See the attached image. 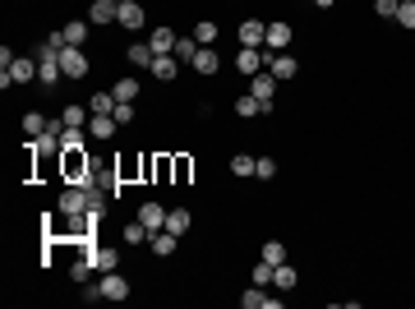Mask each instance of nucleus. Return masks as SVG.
<instances>
[{"label": "nucleus", "instance_id": "obj_39", "mask_svg": "<svg viewBox=\"0 0 415 309\" xmlns=\"http://www.w3.org/2000/svg\"><path fill=\"white\" fill-rule=\"evenodd\" d=\"M254 287H273V263H268V259L254 263Z\"/></svg>", "mask_w": 415, "mask_h": 309}, {"label": "nucleus", "instance_id": "obj_8", "mask_svg": "<svg viewBox=\"0 0 415 309\" xmlns=\"http://www.w3.org/2000/svg\"><path fill=\"white\" fill-rule=\"evenodd\" d=\"M250 97H259L263 107L273 111V97H277V78L268 74V69H263V74H254V78H250Z\"/></svg>", "mask_w": 415, "mask_h": 309}, {"label": "nucleus", "instance_id": "obj_28", "mask_svg": "<svg viewBox=\"0 0 415 309\" xmlns=\"http://www.w3.org/2000/svg\"><path fill=\"white\" fill-rule=\"evenodd\" d=\"M254 166H259V157H250V153H236V157H231V176L250 180V176H254Z\"/></svg>", "mask_w": 415, "mask_h": 309}, {"label": "nucleus", "instance_id": "obj_31", "mask_svg": "<svg viewBox=\"0 0 415 309\" xmlns=\"http://www.w3.org/2000/svg\"><path fill=\"white\" fill-rule=\"evenodd\" d=\"M60 33H65V42H69V46H83V42H88V23H83V19H74V23H65Z\"/></svg>", "mask_w": 415, "mask_h": 309}, {"label": "nucleus", "instance_id": "obj_38", "mask_svg": "<svg viewBox=\"0 0 415 309\" xmlns=\"http://www.w3.org/2000/svg\"><path fill=\"white\" fill-rule=\"evenodd\" d=\"M263 259H268L273 268H277V263H286V245H282V240H268V245H263Z\"/></svg>", "mask_w": 415, "mask_h": 309}, {"label": "nucleus", "instance_id": "obj_12", "mask_svg": "<svg viewBox=\"0 0 415 309\" xmlns=\"http://www.w3.org/2000/svg\"><path fill=\"white\" fill-rule=\"evenodd\" d=\"M148 245H153V254H157V259H171L175 249H180V235L162 226V231H153V235H148Z\"/></svg>", "mask_w": 415, "mask_h": 309}, {"label": "nucleus", "instance_id": "obj_16", "mask_svg": "<svg viewBox=\"0 0 415 309\" xmlns=\"http://www.w3.org/2000/svg\"><path fill=\"white\" fill-rule=\"evenodd\" d=\"M116 14H121L116 0H93L88 5V23H116Z\"/></svg>", "mask_w": 415, "mask_h": 309}, {"label": "nucleus", "instance_id": "obj_44", "mask_svg": "<svg viewBox=\"0 0 415 309\" xmlns=\"http://www.w3.org/2000/svg\"><path fill=\"white\" fill-rule=\"evenodd\" d=\"M116 5H121V0H116Z\"/></svg>", "mask_w": 415, "mask_h": 309}, {"label": "nucleus", "instance_id": "obj_26", "mask_svg": "<svg viewBox=\"0 0 415 309\" xmlns=\"http://www.w3.org/2000/svg\"><path fill=\"white\" fill-rule=\"evenodd\" d=\"M111 92H116V102H139V78H134V74H121Z\"/></svg>", "mask_w": 415, "mask_h": 309}, {"label": "nucleus", "instance_id": "obj_24", "mask_svg": "<svg viewBox=\"0 0 415 309\" xmlns=\"http://www.w3.org/2000/svg\"><path fill=\"white\" fill-rule=\"evenodd\" d=\"M93 263H97V273H116V268H121V249L102 245V249H93Z\"/></svg>", "mask_w": 415, "mask_h": 309}, {"label": "nucleus", "instance_id": "obj_32", "mask_svg": "<svg viewBox=\"0 0 415 309\" xmlns=\"http://www.w3.org/2000/svg\"><path fill=\"white\" fill-rule=\"evenodd\" d=\"M194 51H198V42H194V37H180V42H175V60H180V65H194Z\"/></svg>", "mask_w": 415, "mask_h": 309}, {"label": "nucleus", "instance_id": "obj_5", "mask_svg": "<svg viewBox=\"0 0 415 309\" xmlns=\"http://www.w3.org/2000/svg\"><path fill=\"white\" fill-rule=\"evenodd\" d=\"M88 185H65V194H60V217H79V212H88Z\"/></svg>", "mask_w": 415, "mask_h": 309}, {"label": "nucleus", "instance_id": "obj_6", "mask_svg": "<svg viewBox=\"0 0 415 309\" xmlns=\"http://www.w3.org/2000/svg\"><path fill=\"white\" fill-rule=\"evenodd\" d=\"M60 69H65V78H83V74H88L83 46H60Z\"/></svg>", "mask_w": 415, "mask_h": 309}, {"label": "nucleus", "instance_id": "obj_10", "mask_svg": "<svg viewBox=\"0 0 415 309\" xmlns=\"http://www.w3.org/2000/svg\"><path fill=\"white\" fill-rule=\"evenodd\" d=\"M236 37H240V46H268V23L263 19H245Z\"/></svg>", "mask_w": 415, "mask_h": 309}, {"label": "nucleus", "instance_id": "obj_4", "mask_svg": "<svg viewBox=\"0 0 415 309\" xmlns=\"http://www.w3.org/2000/svg\"><path fill=\"white\" fill-rule=\"evenodd\" d=\"M37 78V60H28V55H14V65L0 74V88H10V83H33Z\"/></svg>", "mask_w": 415, "mask_h": 309}, {"label": "nucleus", "instance_id": "obj_13", "mask_svg": "<svg viewBox=\"0 0 415 309\" xmlns=\"http://www.w3.org/2000/svg\"><path fill=\"white\" fill-rule=\"evenodd\" d=\"M291 37H295V33H291V23H282V19L268 23V46H263V51H273V55H277V51H286V46H291Z\"/></svg>", "mask_w": 415, "mask_h": 309}, {"label": "nucleus", "instance_id": "obj_33", "mask_svg": "<svg viewBox=\"0 0 415 309\" xmlns=\"http://www.w3.org/2000/svg\"><path fill=\"white\" fill-rule=\"evenodd\" d=\"M88 111H93V116H97V111H116V92H93V97H88Z\"/></svg>", "mask_w": 415, "mask_h": 309}, {"label": "nucleus", "instance_id": "obj_1", "mask_svg": "<svg viewBox=\"0 0 415 309\" xmlns=\"http://www.w3.org/2000/svg\"><path fill=\"white\" fill-rule=\"evenodd\" d=\"M60 162H65V180H69V185H93V157H88L83 148L60 153Z\"/></svg>", "mask_w": 415, "mask_h": 309}, {"label": "nucleus", "instance_id": "obj_29", "mask_svg": "<svg viewBox=\"0 0 415 309\" xmlns=\"http://www.w3.org/2000/svg\"><path fill=\"white\" fill-rule=\"evenodd\" d=\"M148 235H153V231H148V226H143V221L134 217V221H125V231H121V240H125V245H143V240H148Z\"/></svg>", "mask_w": 415, "mask_h": 309}, {"label": "nucleus", "instance_id": "obj_30", "mask_svg": "<svg viewBox=\"0 0 415 309\" xmlns=\"http://www.w3.org/2000/svg\"><path fill=\"white\" fill-rule=\"evenodd\" d=\"M171 176H175V185H189V176H194V162H189L185 153L171 157Z\"/></svg>", "mask_w": 415, "mask_h": 309}, {"label": "nucleus", "instance_id": "obj_25", "mask_svg": "<svg viewBox=\"0 0 415 309\" xmlns=\"http://www.w3.org/2000/svg\"><path fill=\"white\" fill-rule=\"evenodd\" d=\"M153 60H157V51H153L148 42H134V46H130V65H134V69H153Z\"/></svg>", "mask_w": 415, "mask_h": 309}, {"label": "nucleus", "instance_id": "obj_27", "mask_svg": "<svg viewBox=\"0 0 415 309\" xmlns=\"http://www.w3.org/2000/svg\"><path fill=\"white\" fill-rule=\"evenodd\" d=\"M295 282H300V273H295L291 263H277L273 268V287L277 291H295Z\"/></svg>", "mask_w": 415, "mask_h": 309}, {"label": "nucleus", "instance_id": "obj_23", "mask_svg": "<svg viewBox=\"0 0 415 309\" xmlns=\"http://www.w3.org/2000/svg\"><path fill=\"white\" fill-rule=\"evenodd\" d=\"M231 111H236L240 121H254V116H263L268 107H263L259 97H250V92H245V97H236V102H231Z\"/></svg>", "mask_w": 415, "mask_h": 309}, {"label": "nucleus", "instance_id": "obj_2", "mask_svg": "<svg viewBox=\"0 0 415 309\" xmlns=\"http://www.w3.org/2000/svg\"><path fill=\"white\" fill-rule=\"evenodd\" d=\"M60 78H65V69H60V51L42 46V51H37V83H42V88H55Z\"/></svg>", "mask_w": 415, "mask_h": 309}, {"label": "nucleus", "instance_id": "obj_35", "mask_svg": "<svg viewBox=\"0 0 415 309\" xmlns=\"http://www.w3.org/2000/svg\"><path fill=\"white\" fill-rule=\"evenodd\" d=\"M83 116H93V111H83V107H60V125H74V130H83Z\"/></svg>", "mask_w": 415, "mask_h": 309}, {"label": "nucleus", "instance_id": "obj_14", "mask_svg": "<svg viewBox=\"0 0 415 309\" xmlns=\"http://www.w3.org/2000/svg\"><path fill=\"white\" fill-rule=\"evenodd\" d=\"M189 69H194V74H217V69H222V55L212 51V46H198V51H194V65H189Z\"/></svg>", "mask_w": 415, "mask_h": 309}, {"label": "nucleus", "instance_id": "obj_42", "mask_svg": "<svg viewBox=\"0 0 415 309\" xmlns=\"http://www.w3.org/2000/svg\"><path fill=\"white\" fill-rule=\"evenodd\" d=\"M111 116H116V125H130V121H134V102H116V111H111Z\"/></svg>", "mask_w": 415, "mask_h": 309}, {"label": "nucleus", "instance_id": "obj_7", "mask_svg": "<svg viewBox=\"0 0 415 309\" xmlns=\"http://www.w3.org/2000/svg\"><path fill=\"white\" fill-rule=\"evenodd\" d=\"M268 74H273L277 83H286V78L300 74V65H295V55H291V51H277V55H268Z\"/></svg>", "mask_w": 415, "mask_h": 309}, {"label": "nucleus", "instance_id": "obj_17", "mask_svg": "<svg viewBox=\"0 0 415 309\" xmlns=\"http://www.w3.org/2000/svg\"><path fill=\"white\" fill-rule=\"evenodd\" d=\"M166 212H171V208H162V203H143V208H139V221L148 226V231H162V226H166Z\"/></svg>", "mask_w": 415, "mask_h": 309}, {"label": "nucleus", "instance_id": "obj_43", "mask_svg": "<svg viewBox=\"0 0 415 309\" xmlns=\"http://www.w3.org/2000/svg\"><path fill=\"white\" fill-rule=\"evenodd\" d=\"M314 5H318V10H332V5H337V0H314Z\"/></svg>", "mask_w": 415, "mask_h": 309}, {"label": "nucleus", "instance_id": "obj_36", "mask_svg": "<svg viewBox=\"0 0 415 309\" xmlns=\"http://www.w3.org/2000/svg\"><path fill=\"white\" fill-rule=\"evenodd\" d=\"M69 148H83V130H74V125L60 130V153H69Z\"/></svg>", "mask_w": 415, "mask_h": 309}, {"label": "nucleus", "instance_id": "obj_19", "mask_svg": "<svg viewBox=\"0 0 415 309\" xmlns=\"http://www.w3.org/2000/svg\"><path fill=\"white\" fill-rule=\"evenodd\" d=\"M175 42H180V37H175L171 28H153V33H148V46H153L157 55H171V51H175Z\"/></svg>", "mask_w": 415, "mask_h": 309}, {"label": "nucleus", "instance_id": "obj_9", "mask_svg": "<svg viewBox=\"0 0 415 309\" xmlns=\"http://www.w3.org/2000/svg\"><path fill=\"white\" fill-rule=\"evenodd\" d=\"M116 23H121V28H130V33H139L143 23H148V14H143L139 0H121V14H116Z\"/></svg>", "mask_w": 415, "mask_h": 309}, {"label": "nucleus", "instance_id": "obj_22", "mask_svg": "<svg viewBox=\"0 0 415 309\" xmlns=\"http://www.w3.org/2000/svg\"><path fill=\"white\" fill-rule=\"evenodd\" d=\"M148 74H157L162 83H171V78H180V60H175V55H157Z\"/></svg>", "mask_w": 415, "mask_h": 309}, {"label": "nucleus", "instance_id": "obj_15", "mask_svg": "<svg viewBox=\"0 0 415 309\" xmlns=\"http://www.w3.org/2000/svg\"><path fill=\"white\" fill-rule=\"evenodd\" d=\"M240 305H245V309H277L282 300H277V296H268V287H250V291L240 296Z\"/></svg>", "mask_w": 415, "mask_h": 309}, {"label": "nucleus", "instance_id": "obj_34", "mask_svg": "<svg viewBox=\"0 0 415 309\" xmlns=\"http://www.w3.org/2000/svg\"><path fill=\"white\" fill-rule=\"evenodd\" d=\"M194 42H198V46H212V42H217V23L203 19V23L194 28Z\"/></svg>", "mask_w": 415, "mask_h": 309}, {"label": "nucleus", "instance_id": "obj_20", "mask_svg": "<svg viewBox=\"0 0 415 309\" xmlns=\"http://www.w3.org/2000/svg\"><path fill=\"white\" fill-rule=\"evenodd\" d=\"M88 134H93V139H111V134H116V116H107V111L88 116Z\"/></svg>", "mask_w": 415, "mask_h": 309}, {"label": "nucleus", "instance_id": "obj_37", "mask_svg": "<svg viewBox=\"0 0 415 309\" xmlns=\"http://www.w3.org/2000/svg\"><path fill=\"white\" fill-rule=\"evenodd\" d=\"M397 23H402L406 33H415V0H402V5H397Z\"/></svg>", "mask_w": 415, "mask_h": 309}, {"label": "nucleus", "instance_id": "obj_21", "mask_svg": "<svg viewBox=\"0 0 415 309\" xmlns=\"http://www.w3.org/2000/svg\"><path fill=\"white\" fill-rule=\"evenodd\" d=\"M189 226H194V212H189V208H171V212H166V231L189 235Z\"/></svg>", "mask_w": 415, "mask_h": 309}, {"label": "nucleus", "instance_id": "obj_11", "mask_svg": "<svg viewBox=\"0 0 415 309\" xmlns=\"http://www.w3.org/2000/svg\"><path fill=\"white\" fill-rule=\"evenodd\" d=\"M102 300H130V282H125L121 273H102Z\"/></svg>", "mask_w": 415, "mask_h": 309}, {"label": "nucleus", "instance_id": "obj_18", "mask_svg": "<svg viewBox=\"0 0 415 309\" xmlns=\"http://www.w3.org/2000/svg\"><path fill=\"white\" fill-rule=\"evenodd\" d=\"M23 134H28V139H42V134H51V121H46L42 111H23Z\"/></svg>", "mask_w": 415, "mask_h": 309}, {"label": "nucleus", "instance_id": "obj_40", "mask_svg": "<svg viewBox=\"0 0 415 309\" xmlns=\"http://www.w3.org/2000/svg\"><path fill=\"white\" fill-rule=\"evenodd\" d=\"M397 5H402V0H374V14H379V19H397Z\"/></svg>", "mask_w": 415, "mask_h": 309}, {"label": "nucleus", "instance_id": "obj_3", "mask_svg": "<svg viewBox=\"0 0 415 309\" xmlns=\"http://www.w3.org/2000/svg\"><path fill=\"white\" fill-rule=\"evenodd\" d=\"M236 69H240V74H263V69H268V51H263V46H240V51H236Z\"/></svg>", "mask_w": 415, "mask_h": 309}, {"label": "nucleus", "instance_id": "obj_41", "mask_svg": "<svg viewBox=\"0 0 415 309\" xmlns=\"http://www.w3.org/2000/svg\"><path fill=\"white\" fill-rule=\"evenodd\" d=\"M254 176H259V180H273V176H277V162H273V157H259V166H254Z\"/></svg>", "mask_w": 415, "mask_h": 309}]
</instances>
